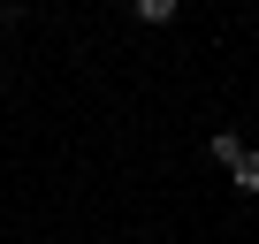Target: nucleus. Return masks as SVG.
I'll return each mask as SVG.
<instances>
[{"mask_svg": "<svg viewBox=\"0 0 259 244\" xmlns=\"http://www.w3.org/2000/svg\"><path fill=\"white\" fill-rule=\"evenodd\" d=\"M176 8H183V0H130L138 23H176Z\"/></svg>", "mask_w": 259, "mask_h": 244, "instance_id": "1", "label": "nucleus"}, {"mask_svg": "<svg viewBox=\"0 0 259 244\" xmlns=\"http://www.w3.org/2000/svg\"><path fill=\"white\" fill-rule=\"evenodd\" d=\"M206 153H213L221 168H236V160H244V138H236V130H213V145H206Z\"/></svg>", "mask_w": 259, "mask_h": 244, "instance_id": "2", "label": "nucleus"}, {"mask_svg": "<svg viewBox=\"0 0 259 244\" xmlns=\"http://www.w3.org/2000/svg\"><path fill=\"white\" fill-rule=\"evenodd\" d=\"M229 183H236V191H244V198H259V153H244V160H236V168H229Z\"/></svg>", "mask_w": 259, "mask_h": 244, "instance_id": "3", "label": "nucleus"}]
</instances>
